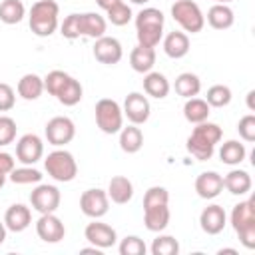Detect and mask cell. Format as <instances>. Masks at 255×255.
Listing matches in <instances>:
<instances>
[{
    "label": "cell",
    "instance_id": "cell-1",
    "mask_svg": "<svg viewBox=\"0 0 255 255\" xmlns=\"http://www.w3.org/2000/svg\"><path fill=\"white\" fill-rule=\"evenodd\" d=\"M221 135H223L221 128H219L217 124L205 120V122H201V124H195L193 131H191L189 137H187L185 147H187V151H189L195 159L207 161V159H211V155H213V151H215V145L221 141Z\"/></svg>",
    "mask_w": 255,
    "mask_h": 255
},
{
    "label": "cell",
    "instance_id": "cell-2",
    "mask_svg": "<svg viewBox=\"0 0 255 255\" xmlns=\"http://www.w3.org/2000/svg\"><path fill=\"white\" fill-rule=\"evenodd\" d=\"M163 12L157 8H141L135 16V36L137 44L145 48H155L163 36Z\"/></svg>",
    "mask_w": 255,
    "mask_h": 255
},
{
    "label": "cell",
    "instance_id": "cell-3",
    "mask_svg": "<svg viewBox=\"0 0 255 255\" xmlns=\"http://www.w3.org/2000/svg\"><path fill=\"white\" fill-rule=\"evenodd\" d=\"M58 16H60L58 2L38 0L30 8V16H28L30 30L40 38H48L58 30Z\"/></svg>",
    "mask_w": 255,
    "mask_h": 255
},
{
    "label": "cell",
    "instance_id": "cell-4",
    "mask_svg": "<svg viewBox=\"0 0 255 255\" xmlns=\"http://www.w3.org/2000/svg\"><path fill=\"white\" fill-rule=\"evenodd\" d=\"M253 205H255L253 199H245L231 209V227L235 229V233L239 235V241L247 249L255 247V207Z\"/></svg>",
    "mask_w": 255,
    "mask_h": 255
},
{
    "label": "cell",
    "instance_id": "cell-5",
    "mask_svg": "<svg viewBox=\"0 0 255 255\" xmlns=\"http://www.w3.org/2000/svg\"><path fill=\"white\" fill-rule=\"evenodd\" d=\"M44 169L48 175L60 183H68L78 175V163L68 149H54L44 159Z\"/></svg>",
    "mask_w": 255,
    "mask_h": 255
},
{
    "label": "cell",
    "instance_id": "cell-6",
    "mask_svg": "<svg viewBox=\"0 0 255 255\" xmlns=\"http://www.w3.org/2000/svg\"><path fill=\"white\" fill-rule=\"evenodd\" d=\"M171 18L191 34H197L205 26V16L197 2L193 0H175L171 4Z\"/></svg>",
    "mask_w": 255,
    "mask_h": 255
},
{
    "label": "cell",
    "instance_id": "cell-7",
    "mask_svg": "<svg viewBox=\"0 0 255 255\" xmlns=\"http://www.w3.org/2000/svg\"><path fill=\"white\" fill-rule=\"evenodd\" d=\"M96 124L104 133H118L124 128V110L112 98H102L96 104Z\"/></svg>",
    "mask_w": 255,
    "mask_h": 255
},
{
    "label": "cell",
    "instance_id": "cell-8",
    "mask_svg": "<svg viewBox=\"0 0 255 255\" xmlns=\"http://www.w3.org/2000/svg\"><path fill=\"white\" fill-rule=\"evenodd\" d=\"M60 199H62L60 189L56 185H48V183H38L30 193L32 209H36L40 215L54 213L60 207Z\"/></svg>",
    "mask_w": 255,
    "mask_h": 255
},
{
    "label": "cell",
    "instance_id": "cell-9",
    "mask_svg": "<svg viewBox=\"0 0 255 255\" xmlns=\"http://www.w3.org/2000/svg\"><path fill=\"white\" fill-rule=\"evenodd\" d=\"M44 133H46L48 143H52V145H56V147H62V145H66V143H70V141L74 139V135H76V126H74V122H72L70 118H66V116H56V118H52V120L46 124Z\"/></svg>",
    "mask_w": 255,
    "mask_h": 255
},
{
    "label": "cell",
    "instance_id": "cell-10",
    "mask_svg": "<svg viewBox=\"0 0 255 255\" xmlns=\"http://www.w3.org/2000/svg\"><path fill=\"white\" fill-rule=\"evenodd\" d=\"M80 209L84 215L92 217V219H100L108 213L110 209V197L104 189L94 187V189H86L80 195Z\"/></svg>",
    "mask_w": 255,
    "mask_h": 255
},
{
    "label": "cell",
    "instance_id": "cell-11",
    "mask_svg": "<svg viewBox=\"0 0 255 255\" xmlns=\"http://www.w3.org/2000/svg\"><path fill=\"white\" fill-rule=\"evenodd\" d=\"M44 155V141L36 133H26L16 141V159L24 165H34Z\"/></svg>",
    "mask_w": 255,
    "mask_h": 255
},
{
    "label": "cell",
    "instance_id": "cell-12",
    "mask_svg": "<svg viewBox=\"0 0 255 255\" xmlns=\"http://www.w3.org/2000/svg\"><path fill=\"white\" fill-rule=\"evenodd\" d=\"M84 237H86L94 247H98V249H110V247H114V245L118 243V233H116V229H114L112 225H108V223L98 221V219H94L92 223L86 225Z\"/></svg>",
    "mask_w": 255,
    "mask_h": 255
},
{
    "label": "cell",
    "instance_id": "cell-13",
    "mask_svg": "<svg viewBox=\"0 0 255 255\" xmlns=\"http://www.w3.org/2000/svg\"><path fill=\"white\" fill-rule=\"evenodd\" d=\"M122 110H124V116H126L131 124H135V126L145 124L147 118H149V112H151V108H149V100H147L143 94H139V92H131V94H128Z\"/></svg>",
    "mask_w": 255,
    "mask_h": 255
},
{
    "label": "cell",
    "instance_id": "cell-14",
    "mask_svg": "<svg viewBox=\"0 0 255 255\" xmlns=\"http://www.w3.org/2000/svg\"><path fill=\"white\" fill-rule=\"evenodd\" d=\"M36 233L44 243H58L66 235V227L62 219L54 213H42L36 221Z\"/></svg>",
    "mask_w": 255,
    "mask_h": 255
},
{
    "label": "cell",
    "instance_id": "cell-15",
    "mask_svg": "<svg viewBox=\"0 0 255 255\" xmlns=\"http://www.w3.org/2000/svg\"><path fill=\"white\" fill-rule=\"evenodd\" d=\"M122 56H124V48H122L118 38L102 36V38L96 40V44H94V58L100 64L114 66V64H118L122 60Z\"/></svg>",
    "mask_w": 255,
    "mask_h": 255
},
{
    "label": "cell",
    "instance_id": "cell-16",
    "mask_svg": "<svg viewBox=\"0 0 255 255\" xmlns=\"http://www.w3.org/2000/svg\"><path fill=\"white\" fill-rule=\"evenodd\" d=\"M225 223H227V213H225V209H223L221 205H217V203L207 205V207L201 211V215H199V225H201L203 233H207V235H217V233H221L223 227H225Z\"/></svg>",
    "mask_w": 255,
    "mask_h": 255
},
{
    "label": "cell",
    "instance_id": "cell-17",
    "mask_svg": "<svg viewBox=\"0 0 255 255\" xmlns=\"http://www.w3.org/2000/svg\"><path fill=\"white\" fill-rule=\"evenodd\" d=\"M195 191L201 199H213L223 191V177L217 171H201L195 179Z\"/></svg>",
    "mask_w": 255,
    "mask_h": 255
},
{
    "label": "cell",
    "instance_id": "cell-18",
    "mask_svg": "<svg viewBox=\"0 0 255 255\" xmlns=\"http://www.w3.org/2000/svg\"><path fill=\"white\" fill-rule=\"evenodd\" d=\"M30 223H32V211L24 203H14L4 213V225H6V229H10L14 233L28 229Z\"/></svg>",
    "mask_w": 255,
    "mask_h": 255
},
{
    "label": "cell",
    "instance_id": "cell-19",
    "mask_svg": "<svg viewBox=\"0 0 255 255\" xmlns=\"http://www.w3.org/2000/svg\"><path fill=\"white\" fill-rule=\"evenodd\" d=\"M108 197L118 203V205H126L131 197H133V183L126 177V175H114L108 183Z\"/></svg>",
    "mask_w": 255,
    "mask_h": 255
},
{
    "label": "cell",
    "instance_id": "cell-20",
    "mask_svg": "<svg viewBox=\"0 0 255 255\" xmlns=\"http://www.w3.org/2000/svg\"><path fill=\"white\" fill-rule=\"evenodd\" d=\"M106 20L104 16H100L98 12H84L80 14V36H88V38H102L106 36Z\"/></svg>",
    "mask_w": 255,
    "mask_h": 255
},
{
    "label": "cell",
    "instance_id": "cell-21",
    "mask_svg": "<svg viewBox=\"0 0 255 255\" xmlns=\"http://www.w3.org/2000/svg\"><path fill=\"white\" fill-rule=\"evenodd\" d=\"M143 223L153 233L163 231L167 227V223H169V207H167V203L143 207Z\"/></svg>",
    "mask_w": 255,
    "mask_h": 255
},
{
    "label": "cell",
    "instance_id": "cell-22",
    "mask_svg": "<svg viewBox=\"0 0 255 255\" xmlns=\"http://www.w3.org/2000/svg\"><path fill=\"white\" fill-rule=\"evenodd\" d=\"M163 52L169 58H173V60H179V58L187 56V52H189V38H187V34L185 32H177V30L169 32L163 38Z\"/></svg>",
    "mask_w": 255,
    "mask_h": 255
},
{
    "label": "cell",
    "instance_id": "cell-23",
    "mask_svg": "<svg viewBox=\"0 0 255 255\" xmlns=\"http://www.w3.org/2000/svg\"><path fill=\"white\" fill-rule=\"evenodd\" d=\"M155 64V50L153 48H145V46H135L131 52H129V66L133 72L137 74H147L151 72Z\"/></svg>",
    "mask_w": 255,
    "mask_h": 255
},
{
    "label": "cell",
    "instance_id": "cell-24",
    "mask_svg": "<svg viewBox=\"0 0 255 255\" xmlns=\"http://www.w3.org/2000/svg\"><path fill=\"white\" fill-rule=\"evenodd\" d=\"M251 175L245 169H231L225 177H223V187L233 193V195H245L251 191Z\"/></svg>",
    "mask_w": 255,
    "mask_h": 255
},
{
    "label": "cell",
    "instance_id": "cell-25",
    "mask_svg": "<svg viewBox=\"0 0 255 255\" xmlns=\"http://www.w3.org/2000/svg\"><path fill=\"white\" fill-rule=\"evenodd\" d=\"M18 96L28 100V102H34L42 96L44 92V78H40L38 74H24L20 80H18Z\"/></svg>",
    "mask_w": 255,
    "mask_h": 255
},
{
    "label": "cell",
    "instance_id": "cell-26",
    "mask_svg": "<svg viewBox=\"0 0 255 255\" xmlns=\"http://www.w3.org/2000/svg\"><path fill=\"white\" fill-rule=\"evenodd\" d=\"M235 22V14L227 4H213L207 10V24L215 30H227Z\"/></svg>",
    "mask_w": 255,
    "mask_h": 255
},
{
    "label": "cell",
    "instance_id": "cell-27",
    "mask_svg": "<svg viewBox=\"0 0 255 255\" xmlns=\"http://www.w3.org/2000/svg\"><path fill=\"white\" fill-rule=\"evenodd\" d=\"M143 92L155 100H163L169 94V80L159 72H147L143 78Z\"/></svg>",
    "mask_w": 255,
    "mask_h": 255
},
{
    "label": "cell",
    "instance_id": "cell-28",
    "mask_svg": "<svg viewBox=\"0 0 255 255\" xmlns=\"http://www.w3.org/2000/svg\"><path fill=\"white\" fill-rule=\"evenodd\" d=\"M118 133H120V147H122V151H126V153H137L141 149V145H143V133H141V129L135 124H131L128 128H122Z\"/></svg>",
    "mask_w": 255,
    "mask_h": 255
},
{
    "label": "cell",
    "instance_id": "cell-29",
    "mask_svg": "<svg viewBox=\"0 0 255 255\" xmlns=\"http://www.w3.org/2000/svg\"><path fill=\"white\" fill-rule=\"evenodd\" d=\"M175 92L181 96V98H195L199 92H201V80L197 74H191V72H183L175 78V84H173Z\"/></svg>",
    "mask_w": 255,
    "mask_h": 255
},
{
    "label": "cell",
    "instance_id": "cell-30",
    "mask_svg": "<svg viewBox=\"0 0 255 255\" xmlns=\"http://www.w3.org/2000/svg\"><path fill=\"white\" fill-rule=\"evenodd\" d=\"M209 104L201 98H187L185 106H183V118L189 124H201L209 118Z\"/></svg>",
    "mask_w": 255,
    "mask_h": 255
},
{
    "label": "cell",
    "instance_id": "cell-31",
    "mask_svg": "<svg viewBox=\"0 0 255 255\" xmlns=\"http://www.w3.org/2000/svg\"><path fill=\"white\" fill-rule=\"evenodd\" d=\"M247 155V149L241 141L237 139H227L225 143H221L219 147V159L225 165H239Z\"/></svg>",
    "mask_w": 255,
    "mask_h": 255
},
{
    "label": "cell",
    "instance_id": "cell-32",
    "mask_svg": "<svg viewBox=\"0 0 255 255\" xmlns=\"http://www.w3.org/2000/svg\"><path fill=\"white\" fill-rule=\"evenodd\" d=\"M26 16V8L22 0H2L0 2V20L8 26L18 24Z\"/></svg>",
    "mask_w": 255,
    "mask_h": 255
},
{
    "label": "cell",
    "instance_id": "cell-33",
    "mask_svg": "<svg viewBox=\"0 0 255 255\" xmlns=\"http://www.w3.org/2000/svg\"><path fill=\"white\" fill-rule=\"evenodd\" d=\"M70 80H72L70 74H66V72H62V70H52V72H48V76L44 78V90H46L50 96L58 98L60 92L68 86Z\"/></svg>",
    "mask_w": 255,
    "mask_h": 255
},
{
    "label": "cell",
    "instance_id": "cell-34",
    "mask_svg": "<svg viewBox=\"0 0 255 255\" xmlns=\"http://www.w3.org/2000/svg\"><path fill=\"white\" fill-rule=\"evenodd\" d=\"M8 177H10L12 183H18V185H30V183H40L42 181V173L36 167H32V165L14 167L8 173Z\"/></svg>",
    "mask_w": 255,
    "mask_h": 255
},
{
    "label": "cell",
    "instance_id": "cell-35",
    "mask_svg": "<svg viewBox=\"0 0 255 255\" xmlns=\"http://www.w3.org/2000/svg\"><path fill=\"white\" fill-rule=\"evenodd\" d=\"M82 96H84V88H82V84L76 80V78H72L70 82H68V86L60 92V96L56 98L62 106H76V104H80V100H82Z\"/></svg>",
    "mask_w": 255,
    "mask_h": 255
},
{
    "label": "cell",
    "instance_id": "cell-36",
    "mask_svg": "<svg viewBox=\"0 0 255 255\" xmlns=\"http://www.w3.org/2000/svg\"><path fill=\"white\" fill-rule=\"evenodd\" d=\"M149 249L153 255H177L179 253V241L173 235H157Z\"/></svg>",
    "mask_w": 255,
    "mask_h": 255
},
{
    "label": "cell",
    "instance_id": "cell-37",
    "mask_svg": "<svg viewBox=\"0 0 255 255\" xmlns=\"http://www.w3.org/2000/svg\"><path fill=\"white\" fill-rule=\"evenodd\" d=\"M205 102L209 104V108H225L231 102V90L223 84H215L207 90Z\"/></svg>",
    "mask_w": 255,
    "mask_h": 255
},
{
    "label": "cell",
    "instance_id": "cell-38",
    "mask_svg": "<svg viewBox=\"0 0 255 255\" xmlns=\"http://www.w3.org/2000/svg\"><path fill=\"white\" fill-rule=\"evenodd\" d=\"M118 249H120V255H145V251H147L143 239L137 237V235H128V237H124Z\"/></svg>",
    "mask_w": 255,
    "mask_h": 255
},
{
    "label": "cell",
    "instance_id": "cell-39",
    "mask_svg": "<svg viewBox=\"0 0 255 255\" xmlns=\"http://www.w3.org/2000/svg\"><path fill=\"white\" fill-rule=\"evenodd\" d=\"M108 20L114 24V26H126L129 20H131V8L126 4V2H120V4H116L114 8H110L108 12Z\"/></svg>",
    "mask_w": 255,
    "mask_h": 255
},
{
    "label": "cell",
    "instance_id": "cell-40",
    "mask_svg": "<svg viewBox=\"0 0 255 255\" xmlns=\"http://www.w3.org/2000/svg\"><path fill=\"white\" fill-rule=\"evenodd\" d=\"M161 203H169V193H167V189L161 187V185H151V187L143 193V207L161 205Z\"/></svg>",
    "mask_w": 255,
    "mask_h": 255
},
{
    "label": "cell",
    "instance_id": "cell-41",
    "mask_svg": "<svg viewBox=\"0 0 255 255\" xmlns=\"http://www.w3.org/2000/svg\"><path fill=\"white\" fill-rule=\"evenodd\" d=\"M16 139V122L10 116H0V147Z\"/></svg>",
    "mask_w": 255,
    "mask_h": 255
},
{
    "label": "cell",
    "instance_id": "cell-42",
    "mask_svg": "<svg viewBox=\"0 0 255 255\" xmlns=\"http://www.w3.org/2000/svg\"><path fill=\"white\" fill-rule=\"evenodd\" d=\"M60 32L68 40L80 38V14H68L60 26Z\"/></svg>",
    "mask_w": 255,
    "mask_h": 255
},
{
    "label": "cell",
    "instance_id": "cell-43",
    "mask_svg": "<svg viewBox=\"0 0 255 255\" xmlns=\"http://www.w3.org/2000/svg\"><path fill=\"white\" fill-rule=\"evenodd\" d=\"M237 131L245 141H255V116L253 114L243 116L237 124Z\"/></svg>",
    "mask_w": 255,
    "mask_h": 255
},
{
    "label": "cell",
    "instance_id": "cell-44",
    "mask_svg": "<svg viewBox=\"0 0 255 255\" xmlns=\"http://www.w3.org/2000/svg\"><path fill=\"white\" fill-rule=\"evenodd\" d=\"M14 104H16V94H14L12 86L6 82H0V112L12 110Z\"/></svg>",
    "mask_w": 255,
    "mask_h": 255
},
{
    "label": "cell",
    "instance_id": "cell-45",
    "mask_svg": "<svg viewBox=\"0 0 255 255\" xmlns=\"http://www.w3.org/2000/svg\"><path fill=\"white\" fill-rule=\"evenodd\" d=\"M12 169H14V157L6 151H0V173L8 175Z\"/></svg>",
    "mask_w": 255,
    "mask_h": 255
},
{
    "label": "cell",
    "instance_id": "cell-46",
    "mask_svg": "<svg viewBox=\"0 0 255 255\" xmlns=\"http://www.w3.org/2000/svg\"><path fill=\"white\" fill-rule=\"evenodd\" d=\"M120 2H124V0H96V4L102 8V10H110V8H114L116 4H120Z\"/></svg>",
    "mask_w": 255,
    "mask_h": 255
},
{
    "label": "cell",
    "instance_id": "cell-47",
    "mask_svg": "<svg viewBox=\"0 0 255 255\" xmlns=\"http://www.w3.org/2000/svg\"><path fill=\"white\" fill-rule=\"evenodd\" d=\"M253 96H255V90H251V92L247 94V106H249V110H251V112L255 110V104H253Z\"/></svg>",
    "mask_w": 255,
    "mask_h": 255
},
{
    "label": "cell",
    "instance_id": "cell-48",
    "mask_svg": "<svg viewBox=\"0 0 255 255\" xmlns=\"http://www.w3.org/2000/svg\"><path fill=\"white\" fill-rule=\"evenodd\" d=\"M80 253H96V255H102V249H98V247H84V249H80Z\"/></svg>",
    "mask_w": 255,
    "mask_h": 255
},
{
    "label": "cell",
    "instance_id": "cell-49",
    "mask_svg": "<svg viewBox=\"0 0 255 255\" xmlns=\"http://www.w3.org/2000/svg\"><path fill=\"white\" fill-rule=\"evenodd\" d=\"M4 239H6V225L4 221H0V245L4 243Z\"/></svg>",
    "mask_w": 255,
    "mask_h": 255
},
{
    "label": "cell",
    "instance_id": "cell-50",
    "mask_svg": "<svg viewBox=\"0 0 255 255\" xmlns=\"http://www.w3.org/2000/svg\"><path fill=\"white\" fill-rule=\"evenodd\" d=\"M223 253H233V255H235L237 251H235V249H219V255H223Z\"/></svg>",
    "mask_w": 255,
    "mask_h": 255
},
{
    "label": "cell",
    "instance_id": "cell-51",
    "mask_svg": "<svg viewBox=\"0 0 255 255\" xmlns=\"http://www.w3.org/2000/svg\"><path fill=\"white\" fill-rule=\"evenodd\" d=\"M4 183H6V175H4V173H0V189L4 187Z\"/></svg>",
    "mask_w": 255,
    "mask_h": 255
},
{
    "label": "cell",
    "instance_id": "cell-52",
    "mask_svg": "<svg viewBox=\"0 0 255 255\" xmlns=\"http://www.w3.org/2000/svg\"><path fill=\"white\" fill-rule=\"evenodd\" d=\"M129 2H133V4H145V2H149V0H129Z\"/></svg>",
    "mask_w": 255,
    "mask_h": 255
},
{
    "label": "cell",
    "instance_id": "cell-53",
    "mask_svg": "<svg viewBox=\"0 0 255 255\" xmlns=\"http://www.w3.org/2000/svg\"><path fill=\"white\" fill-rule=\"evenodd\" d=\"M217 4H229V2H233V0H215Z\"/></svg>",
    "mask_w": 255,
    "mask_h": 255
}]
</instances>
